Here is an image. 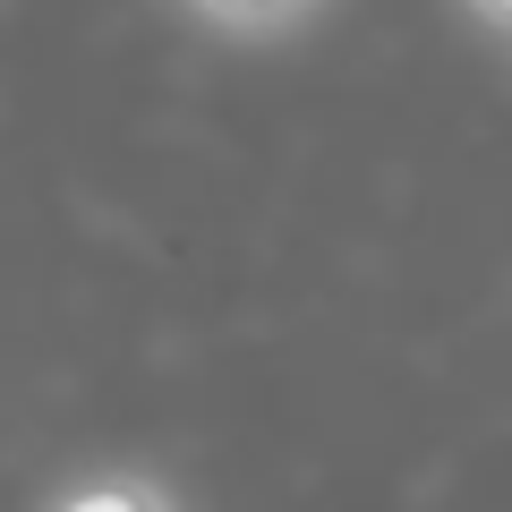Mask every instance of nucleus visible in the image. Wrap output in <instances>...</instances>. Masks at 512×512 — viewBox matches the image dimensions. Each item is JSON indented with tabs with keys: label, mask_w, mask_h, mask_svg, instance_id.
Returning <instances> with one entry per match:
<instances>
[{
	"label": "nucleus",
	"mask_w": 512,
	"mask_h": 512,
	"mask_svg": "<svg viewBox=\"0 0 512 512\" xmlns=\"http://www.w3.org/2000/svg\"><path fill=\"white\" fill-rule=\"evenodd\" d=\"M35 512H188V495L163 470H137V461H86Z\"/></svg>",
	"instance_id": "f03ea898"
},
{
	"label": "nucleus",
	"mask_w": 512,
	"mask_h": 512,
	"mask_svg": "<svg viewBox=\"0 0 512 512\" xmlns=\"http://www.w3.org/2000/svg\"><path fill=\"white\" fill-rule=\"evenodd\" d=\"M205 43H231V52H274V43H299L325 0H171Z\"/></svg>",
	"instance_id": "f257e3e1"
},
{
	"label": "nucleus",
	"mask_w": 512,
	"mask_h": 512,
	"mask_svg": "<svg viewBox=\"0 0 512 512\" xmlns=\"http://www.w3.org/2000/svg\"><path fill=\"white\" fill-rule=\"evenodd\" d=\"M453 9H461V18H470L487 43H504V18H512V0H453Z\"/></svg>",
	"instance_id": "7ed1b4c3"
}]
</instances>
